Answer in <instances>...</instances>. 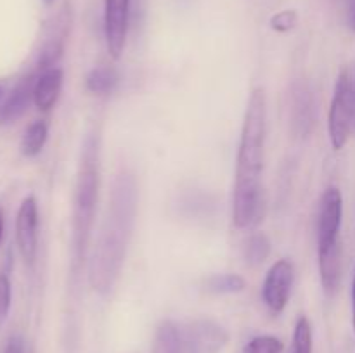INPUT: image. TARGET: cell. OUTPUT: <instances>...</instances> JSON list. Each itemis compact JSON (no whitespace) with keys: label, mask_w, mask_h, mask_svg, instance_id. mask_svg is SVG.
Instances as JSON below:
<instances>
[{"label":"cell","mask_w":355,"mask_h":353,"mask_svg":"<svg viewBox=\"0 0 355 353\" xmlns=\"http://www.w3.org/2000/svg\"><path fill=\"white\" fill-rule=\"evenodd\" d=\"M267 100L266 90L257 87L250 93L245 120L239 138L236 183L232 197V221L238 228H248L259 224L262 213V187L260 175L263 168V144H266Z\"/></svg>","instance_id":"obj_1"},{"label":"cell","mask_w":355,"mask_h":353,"mask_svg":"<svg viewBox=\"0 0 355 353\" xmlns=\"http://www.w3.org/2000/svg\"><path fill=\"white\" fill-rule=\"evenodd\" d=\"M135 206H137L135 180L130 173L121 172L114 180L106 221L90 262L89 280L97 293H110L120 277L128 239L134 228Z\"/></svg>","instance_id":"obj_2"},{"label":"cell","mask_w":355,"mask_h":353,"mask_svg":"<svg viewBox=\"0 0 355 353\" xmlns=\"http://www.w3.org/2000/svg\"><path fill=\"white\" fill-rule=\"evenodd\" d=\"M97 194H99V151H97V138L89 137L83 145L75 183V199H73L75 265H80L85 258L94 225V215H96Z\"/></svg>","instance_id":"obj_3"},{"label":"cell","mask_w":355,"mask_h":353,"mask_svg":"<svg viewBox=\"0 0 355 353\" xmlns=\"http://www.w3.org/2000/svg\"><path fill=\"white\" fill-rule=\"evenodd\" d=\"M354 111H355V87L352 76L347 69H342L335 85L331 106L328 114V134L333 149L340 151L345 147L354 128Z\"/></svg>","instance_id":"obj_4"},{"label":"cell","mask_w":355,"mask_h":353,"mask_svg":"<svg viewBox=\"0 0 355 353\" xmlns=\"http://www.w3.org/2000/svg\"><path fill=\"white\" fill-rule=\"evenodd\" d=\"M69 28H71V7L66 3L45 26L44 45H42L37 64L38 73L54 68L55 62L61 59L62 52H64V44L66 38H68Z\"/></svg>","instance_id":"obj_5"},{"label":"cell","mask_w":355,"mask_h":353,"mask_svg":"<svg viewBox=\"0 0 355 353\" xmlns=\"http://www.w3.org/2000/svg\"><path fill=\"white\" fill-rule=\"evenodd\" d=\"M343 197L338 187H328L321 197L318 217V249L340 242Z\"/></svg>","instance_id":"obj_6"},{"label":"cell","mask_w":355,"mask_h":353,"mask_svg":"<svg viewBox=\"0 0 355 353\" xmlns=\"http://www.w3.org/2000/svg\"><path fill=\"white\" fill-rule=\"evenodd\" d=\"M293 286V263L281 258L274 263L263 280L262 296L272 314H281L286 308Z\"/></svg>","instance_id":"obj_7"},{"label":"cell","mask_w":355,"mask_h":353,"mask_svg":"<svg viewBox=\"0 0 355 353\" xmlns=\"http://www.w3.org/2000/svg\"><path fill=\"white\" fill-rule=\"evenodd\" d=\"M130 0H104V37L107 52L113 59H120L127 42Z\"/></svg>","instance_id":"obj_8"},{"label":"cell","mask_w":355,"mask_h":353,"mask_svg":"<svg viewBox=\"0 0 355 353\" xmlns=\"http://www.w3.org/2000/svg\"><path fill=\"white\" fill-rule=\"evenodd\" d=\"M187 353H218L229 341V334L220 324L200 318L187 325L184 332Z\"/></svg>","instance_id":"obj_9"},{"label":"cell","mask_w":355,"mask_h":353,"mask_svg":"<svg viewBox=\"0 0 355 353\" xmlns=\"http://www.w3.org/2000/svg\"><path fill=\"white\" fill-rule=\"evenodd\" d=\"M16 242L26 263H33L38 242V204L35 196L21 201L16 215Z\"/></svg>","instance_id":"obj_10"},{"label":"cell","mask_w":355,"mask_h":353,"mask_svg":"<svg viewBox=\"0 0 355 353\" xmlns=\"http://www.w3.org/2000/svg\"><path fill=\"white\" fill-rule=\"evenodd\" d=\"M291 128L298 137H307L314 125V97L305 82H297L291 87Z\"/></svg>","instance_id":"obj_11"},{"label":"cell","mask_w":355,"mask_h":353,"mask_svg":"<svg viewBox=\"0 0 355 353\" xmlns=\"http://www.w3.org/2000/svg\"><path fill=\"white\" fill-rule=\"evenodd\" d=\"M37 76L30 75L21 80L0 102V123H12L23 116L30 102H33V89Z\"/></svg>","instance_id":"obj_12"},{"label":"cell","mask_w":355,"mask_h":353,"mask_svg":"<svg viewBox=\"0 0 355 353\" xmlns=\"http://www.w3.org/2000/svg\"><path fill=\"white\" fill-rule=\"evenodd\" d=\"M62 80H64V71L58 66L38 73L33 89V104L38 109L51 111L54 107L61 93Z\"/></svg>","instance_id":"obj_13"},{"label":"cell","mask_w":355,"mask_h":353,"mask_svg":"<svg viewBox=\"0 0 355 353\" xmlns=\"http://www.w3.org/2000/svg\"><path fill=\"white\" fill-rule=\"evenodd\" d=\"M318 253L322 289L328 296H335L342 282V242L318 249Z\"/></svg>","instance_id":"obj_14"},{"label":"cell","mask_w":355,"mask_h":353,"mask_svg":"<svg viewBox=\"0 0 355 353\" xmlns=\"http://www.w3.org/2000/svg\"><path fill=\"white\" fill-rule=\"evenodd\" d=\"M155 353H187L184 332L172 320H165L159 324L158 331H156Z\"/></svg>","instance_id":"obj_15"},{"label":"cell","mask_w":355,"mask_h":353,"mask_svg":"<svg viewBox=\"0 0 355 353\" xmlns=\"http://www.w3.org/2000/svg\"><path fill=\"white\" fill-rule=\"evenodd\" d=\"M120 82V75L113 66H97L90 69L89 75L85 76V87L89 92L96 96H107L114 92Z\"/></svg>","instance_id":"obj_16"},{"label":"cell","mask_w":355,"mask_h":353,"mask_svg":"<svg viewBox=\"0 0 355 353\" xmlns=\"http://www.w3.org/2000/svg\"><path fill=\"white\" fill-rule=\"evenodd\" d=\"M49 137V125L44 120H37L33 123L28 125V128L24 130L23 141H21V152H23L26 158H35L37 154H40L42 149H44L45 142Z\"/></svg>","instance_id":"obj_17"},{"label":"cell","mask_w":355,"mask_h":353,"mask_svg":"<svg viewBox=\"0 0 355 353\" xmlns=\"http://www.w3.org/2000/svg\"><path fill=\"white\" fill-rule=\"evenodd\" d=\"M270 249H272V244H270V239L267 237V234H263V232H255V234H252L245 241V246H243V256H245V262L248 263L250 266H259L269 258Z\"/></svg>","instance_id":"obj_18"},{"label":"cell","mask_w":355,"mask_h":353,"mask_svg":"<svg viewBox=\"0 0 355 353\" xmlns=\"http://www.w3.org/2000/svg\"><path fill=\"white\" fill-rule=\"evenodd\" d=\"M245 287L246 280L238 273H215L205 280V289L214 294H236Z\"/></svg>","instance_id":"obj_19"},{"label":"cell","mask_w":355,"mask_h":353,"mask_svg":"<svg viewBox=\"0 0 355 353\" xmlns=\"http://www.w3.org/2000/svg\"><path fill=\"white\" fill-rule=\"evenodd\" d=\"M291 353H312V327L305 315H300L295 324L293 352Z\"/></svg>","instance_id":"obj_20"},{"label":"cell","mask_w":355,"mask_h":353,"mask_svg":"<svg viewBox=\"0 0 355 353\" xmlns=\"http://www.w3.org/2000/svg\"><path fill=\"white\" fill-rule=\"evenodd\" d=\"M284 343L276 336H257L250 339L243 353H283Z\"/></svg>","instance_id":"obj_21"},{"label":"cell","mask_w":355,"mask_h":353,"mask_svg":"<svg viewBox=\"0 0 355 353\" xmlns=\"http://www.w3.org/2000/svg\"><path fill=\"white\" fill-rule=\"evenodd\" d=\"M298 24V12L295 9H284L270 17V28L277 33H288Z\"/></svg>","instance_id":"obj_22"},{"label":"cell","mask_w":355,"mask_h":353,"mask_svg":"<svg viewBox=\"0 0 355 353\" xmlns=\"http://www.w3.org/2000/svg\"><path fill=\"white\" fill-rule=\"evenodd\" d=\"M10 301H12V287L10 280L6 273H0V324L7 318L10 310Z\"/></svg>","instance_id":"obj_23"},{"label":"cell","mask_w":355,"mask_h":353,"mask_svg":"<svg viewBox=\"0 0 355 353\" xmlns=\"http://www.w3.org/2000/svg\"><path fill=\"white\" fill-rule=\"evenodd\" d=\"M3 353H28L26 345H24V339L19 338V336H14V338L9 339Z\"/></svg>","instance_id":"obj_24"},{"label":"cell","mask_w":355,"mask_h":353,"mask_svg":"<svg viewBox=\"0 0 355 353\" xmlns=\"http://www.w3.org/2000/svg\"><path fill=\"white\" fill-rule=\"evenodd\" d=\"M349 26L355 31V0H349Z\"/></svg>","instance_id":"obj_25"},{"label":"cell","mask_w":355,"mask_h":353,"mask_svg":"<svg viewBox=\"0 0 355 353\" xmlns=\"http://www.w3.org/2000/svg\"><path fill=\"white\" fill-rule=\"evenodd\" d=\"M3 230H6V215H3V210L0 208V244L3 241Z\"/></svg>","instance_id":"obj_26"},{"label":"cell","mask_w":355,"mask_h":353,"mask_svg":"<svg viewBox=\"0 0 355 353\" xmlns=\"http://www.w3.org/2000/svg\"><path fill=\"white\" fill-rule=\"evenodd\" d=\"M352 325H354V334H355V273L352 280Z\"/></svg>","instance_id":"obj_27"},{"label":"cell","mask_w":355,"mask_h":353,"mask_svg":"<svg viewBox=\"0 0 355 353\" xmlns=\"http://www.w3.org/2000/svg\"><path fill=\"white\" fill-rule=\"evenodd\" d=\"M3 97H6V90H3V85L0 83V100H2Z\"/></svg>","instance_id":"obj_28"},{"label":"cell","mask_w":355,"mask_h":353,"mask_svg":"<svg viewBox=\"0 0 355 353\" xmlns=\"http://www.w3.org/2000/svg\"><path fill=\"white\" fill-rule=\"evenodd\" d=\"M44 3L45 6H52V3H54V0H44Z\"/></svg>","instance_id":"obj_29"},{"label":"cell","mask_w":355,"mask_h":353,"mask_svg":"<svg viewBox=\"0 0 355 353\" xmlns=\"http://www.w3.org/2000/svg\"><path fill=\"white\" fill-rule=\"evenodd\" d=\"M354 130H355V111H354Z\"/></svg>","instance_id":"obj_30"}]
</instances>
